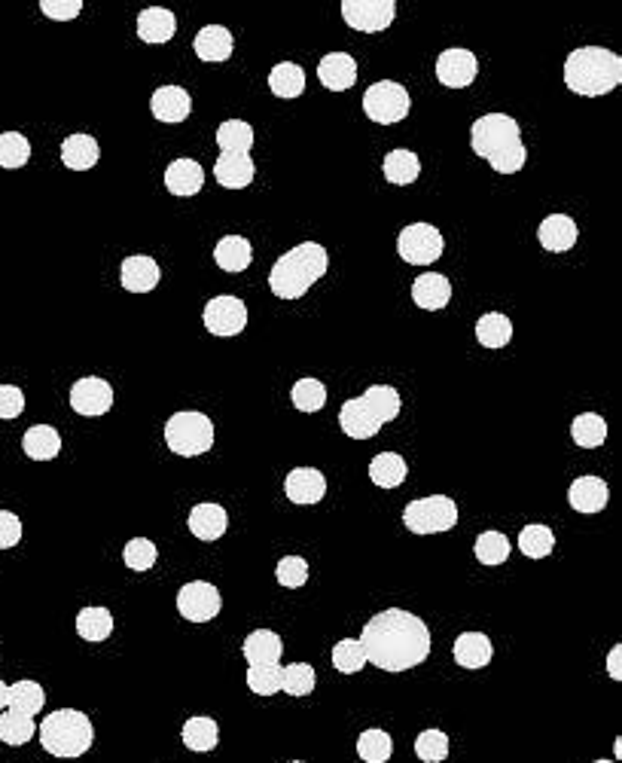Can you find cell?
<instances>
[{"mask_svg": "<svg viewBox=\"0 0 622 763\" xmlns=\"http://www.w3.org/2000/svg\"><path fill=\"white\" fill-rule=\"evenodd\" d=\"M409 477V464L400 452H382L369 461V480L379 489H397Z\"/></svg>", "mask_w": 622, "mask_h": 763, "instance_id": "cell-30", "label": "cell"}, {"mask_svg": "<svg viewBox=\"0 0 622 763\" xmlns=\"http://www.w3.org/2000/svg\"><path fill=\"white\" fill-rule=\"evenodd\" d=\"M113 406V388L107 379L101 376H83L80 382H74L71 388V409L77 416L86 419H98L104 413H110Z\"/></svg>", "mask_w": 622, "mask_h": 763, "instance_id": "cell-14", "label": "cell"}, {"mask_svg": "<svg viewBox=\"0 0 622 763\" xmlns=\"http://www.w3.org/2000/svg\"><path fill=\"white\" fill-rule=\"evenodd\" d=\"M217 147L226 156H251L254 147V126L244 120H226L217 126Z\"/></svg>", "mask_w": 622, "mask_h": 763, "instance_id": "cell-32", "label": "cell"}, {"mask_svg": "<svg viewBox=\"0 0 622 763\" xmlns=\"http://www.w3.org/2000/svg\"><path fill=\"white\" fill-rule=\"evenodd\" d=\"M479 74V58L470 52V49H446L440 52L437 58V80L446 86V89H467Z\"/></svg>", "mask_w": 622, "mask_h": 763, "instance_id": "cell-15", "label": "cell"}, {"mask_svg": "<svg viewBox=\"0 0 622 763\" xmlns=\"http://www.w3.org/2000/svg\"><path fill=\"white\" fill-rule=\"evenodd\" d=\"M22 449L34 461H52L61 452V434L52 425H34L22 437Z\"/></svg>", "mask_w": 622, "mask_h": 763, "instance_id": "cell-35", "label": "cell"}, {"mask_svg": "<svg viewBox=\"0 0 622 763\" xmlns=\"http://www.w3.org/2000/svg\"><path fill=\"white\" fill-rule=\"evenodd\" d=\"M101 159V147L92 135H68L65 141H61V162H65V168L71 171H89L95 168Z\"/></svg>", "mask_w": 622, "mask_h": 763, "instance_id": "cell-29", "label": "cell"}, {"mask_svg": "<svg viewBox=\"0 0 622 763\" xmlns=\"http://www.w3.org/2000/svg\"><path fill=\"white\" fill-rule=\"evenodd\" d=\"M281 672H284L281 663L251 666L247 669V687H251V693H257V696H275L281 690Z\"/></svg>", "mask_w": 622, "mask_h": 763, "instance_id": "cell-52", "label": "cell"}, {"mask_svg": "<svg viewBox=\"0 0 622 763\" xmlns=\"http://www.w3.org/2000/svg\"><path fill=\"white\" fill-rule=\"evenodd\" d=\"M318 80L330 92H345L357 83V62L348 52H327L318 62Z\"/></svg>", "mask_w": 622, "mask_h": 763, "instance_id": "cell-24", "label": "cell"}, {"mask_svg": "<svg viewBox=\"0 0 622 763\" xmlns=\"http://www.w3.org/2000/svg\"><path fill=\"white\" fill-rule=\"evenodd\" d=\"M610 489L601 477H577L568 489V504L577 513H601L607 507Z\"/></svg>", "mask_w": 622, "mask_h": 763, "instance_id": "cell-26", "label": "cell"}, {"mask_svg": "<svg viewBox=\"0 0 622 763\" xmlns=\"http://www.w3.org/2000/svg\"><path fill=\"white\" fill-rule=\"evenodd\" d=\"M202 184H205V171H202V165L196 159L180 156V159H174L165 168V190L171 196L190 199V196H196L202 190Z\"/></svg>", "mask_w": 622, "mask_h": 763, "instance_id": "cell-21", "label": "cell"}, {"mask_svg": "<svg viewBox=\"0 0 622 763\" xmlns=\"http://www.w3.org/2000/svg\"><path fill=\"white\" fill-rule=\"evenodd\" d=\"M159 559V550L150 538H132L126 547H122V562L132 571H150Z\"/></svg>", "mask_w": 622, "mask_h": 763, "instance_id": "cell-50", "label": "cell"}, {"mask_svg": "<svg viewBox=\"0 0 622 763\" xmlns=\"http://www.w3.org/2000/svg\"><path fill=\"white\" fill-rule=\"evenodd\" d=\"M595 763H613V760H595Z\"/></svg>", "mask_w": 622, "mask_h": 763, "instance_id": "cell-60", "label": "cell"}, {"mask_svg": "<svg viewBox=\"0 0 622 763\" xmlns=\"http://www.w3.org/2000/svg\"><path fill=\"white\" fill-rule=\"evenodd\" d=\"M77 635L83 641H107L113 635V614L101 605H89L77 614Z\"/></svg>", "mask_w": 622, "mask_h": 763, "instance_id": "cell-40", "label": "cell"}, {"mask_svg": "<svg viewBox=\"0 0 622 763\" xmlns=\"http://www.w3.org/2000/svg\"><path fill=\"white\" fill-rule=\"evenodd\" d=\"M37 736H40L43 751H49L52 757L74 760V757H83L92 748L95 727H92L89 715H83L77 709H58V712H52L40 721Z\"/></svg>", "mask_w": 622, "mask_h": 763, "instance_id": "cell-6", "label": "cell"}, {"mask_svg": "<svg viewBox=\"0 0 622 763\" xmlns=\"http://www.w3.org/2000/svg\"><path fill=\"white\" fill-rule=\"evenodd\" d=\"M290 400L293 406L299 409V413H321L324 403H327V385L321 379H299L290 391Z\"/></svg>", "mask_w": 622, "mask_h": 763, "instance_id": "cell-43", "label": "cell"}, {"mask_svg": "<svg viewBox=\"0 0 622 763\" xmlns=\"http://www.w3.org/2000/svg\"><path fill=\"white\" fill-rule=\"evenodd\" d=\"M385 178H388V184H394V187H409V184H415L418 181V174H421V162H418V156L412 153V150H391L388 156H385Z\"/></svg>", "mask_w": 622, "mask_h": 763, "instance_id": "cell-36", "label": "cell"}, {"mask_svg": "<svg viewBox=\"0 0 622 763\" xmlns=\"http://www.w3.org/2000/svg\"><path fill=\"white\" fill-rule=\"evenodd\" d=\"M180 739H183V745L190 748V751L205 754V751H214V748H217V742H220V727H217L214 718L196 715V718H190V721L183 724Z\"/></svg>", "mask_w": 622, "mask_h": 763, "instance_id": "cell-34", "label": "cell"}, {"mask_svg": "<svg viewBox=\"0 0 622 763\" xmlns=\"http://www.w3.org/2000/svg\"><path fill=\"white\" fill-rule=\"evenodd\" d=\"M391 754H394V739H391V733H385V730H379V727H372V730H363V733L357 736V757H360L363 763H388Z\"/></svg>", "mask_w": 622, "mask_h": 763, "instance_id": "cell-41", "label": "cell"}, {"mask_svg": "<svg viewBox=\"0 0 622 763\" xmlns=\"http://www.w3.org/2000/svg\"><path fill=\"white\" fill-rule=\"evenodd\" d=\"M470 147L497 174H516L528 162L519 123L510 113H485L470 126Z\"/></svg>", "mask_w": 622, "mask_h": 763, "instance_id": "cell-2", "label": "cell"}, {"mask_svg": "<svg viewBox=\"0 0 622 763\" xmlns=\"http://www.w3.org/2000/svg\"><path fill=\"white\" fill-rule=\"evenodd\" d=\"M119 281L129 293H150L162 281V269L153 257L147 254H132L122 260L119 266Z\"/></svg>", "mask_w": 622, "mask_h": 763, "instance_id": "cell-20", "label": "cell"}, {"mask_svg": "<svg viewBox=\"0 0 622 763\" xmlns=\"http://www.w3.org/2000/svg\"><path fill=\"white\" fill-rule=\"evenodd\" d=\"M241 654H244L247 666H275V663H281L284 641L272 629H254L251 635L244 638Z\"/></svg>", "mask_w": 622, "mask_h": 763, "instance_id": "cell-23", "label": "cell"}, {"mask_svg": "<svg viewBox=\"0 0 622 763\" xmlns=\"http://www.w3.org/2000/svg\"><path fill=\"white\" fill-rule=\"evenodd\" d=\"M43 706H46V693H43V687L37 681H16V684H10V690H7V709L34 718V715L43 712Z\"/></svg>", "mask_w": 622, "mask_h": 763, "instance_id": "cell-37", "label": "cell"}, {"mask_svg": "<svg viewBox=\"0 0 622 763\" xmlns=\"http://www.w3.org/2000/svg\"><path fill=\"white\" fill-rule=\"evenodd\" d=\"M415 757L424 763H443L449 757V736L437 727L421 730L415 736Z\"/></svg>", "mask_w": 622, "mask_h": 763, "instance_id": "cell-47", "label": "cell"}, {"mask_svg": "<svg viewBox=\"0 0 622 763\" xmlns=\"http://www.w3.org/2000/svg\"><path fill=\"white\" fill-rule=\"evenodd\" d=\"M275 577L281 586H287V590H299V586H305V580H308V562L302 556H284L275 565Z\"/></svg>", "mask_w": 622, "mask_h": 763, "instance_id": "cell-53", "label": "cell"}, {"mask_svg": "<svg viewBox=\"0 0 622 763\" xmlns=\"http://www.w3.org/2000/svg\"><path fill=\"white\" fill-rule=\"evenodd\" d=\"M403 525L412 535H440L458 525V504L449 495L415 498L403 510Z\"/></svg>", "mask_w": 622, "mask_h": 763, "instance_id": "cell-8", "label": "cell"}, {"mask_svg": "<svg viewBox=\"0 0 622 763\" xmlns=\"http://www.w3.org/2000/svg\"><path fill=\"white\" fill-rule=\"evenodd\" d=\"M397 16L394 0H342V19L360 34L388 31Z\"/></svg>", "mask_w": 622, "mask_h": 763, "instance_id": "cell-12", "label": "cell"}, {"mask_svg": "<svg viewBox=\"0 0 622 763\" xmlns=\"http://www.w3.org/2000/svg\"><path fill=\"white\" fill-rule=\"evenodd\" d=\"M40 13L55 22H71L83 13V0H40Z\"/></svg>", "mask_w": 622, "mask_h": 763, "instance_id": "cell-54", "label": "cell"}, {"mask_svg": "<svg viewBox=\"0 0 622 763\" xmlns=\"http://www.w3.org/2000/svg\"><path fill=\"white\" fill-rule=\"evenodd\" d=\"M412 300L424 312H440L452 303V281L440 272H421L412 281Z\"/></svg>", "mask_w": 622, "mask_h": 763, "instance_id": "cell-17", "label": "cell"}, {"mask_svg": "<svg viewBox=\"0 0 622 763\" xmlns=\"http://www.w3.org/2000/svg\"><path fill=\"white\" fill-rule=\"evenodd\" d=\"M269 89L272 95L290 101V98H299L305 92V71L293 62H281L269 71Z\"/></svg>", "mask_w": 622, "mask_h": 763, "instance_id": "cell-39", "label": "cell"}, {"mask_svg": "<svg viewBox=\"0 0 622 763\" xmlns=\"http://www.w3.org/2000/svg\"><path fill=\"white\" fill-rule=\"evenodd\" d=\"M400 406L403 400L394 385H372L360 397L342 403L339 425L351 440H369L400 416Z\"/></svg>", "mask_w": 622, "mask_h": 763, "instance_id": "cell-5", "label": "cell"}, {"mask_svg": "<svg viewBox=\"0 0 622 763\" xmlns=\"http://www.w3.org/2000/svg\"><path fill=\"white\" fill-rule=\"evenodd\" d=\"M613 751H616V757H622V739L616 736V742H613Z\"/></svg>", "mask_w": 622, "mask_h": 763, "instance_id": "cell-59", "label": "cell"}, {"mask_svg": "<svg viewBox=\"0 0 622 763\" xmlns=\"http://www.w3.org/2000/svg\"><path fill=\"white\" fill-rule=\"evenodd\" d=\"M580 239V229H577V220L568 217V214H549L543 217V223L537 226V242L543 251L549 254H565L577 245Z\"/></svg>", "mask_w": 622, "mask_h": 763, "instance_id": "cell-16", "label": "cell"}, {"mask_svg": "<svg viewBox=\"0 0 622 763\" xmlns=\"http://www.w3.org/2000/svg\"><path fill=\"white\" fill-rule=\"evenodd\" d=\"M257 178V165L251 156H217L214 162V181L226 190H244Z\"/></svg>", "mask_w": 622, "mask_h": 763, "instance_id": "cell-25", "label": "cell"}, {"mask_svg": "<svg viewBox=\"0 0 622 763\" xmlns=\"http://www.w3.org/2000/svg\"><path fill=\"white\" fill-rule=\"evenodd\" d=\"M571 437L580 449H598L607 440V422L598 413H580L571 425Z\"/></svg>", "mask_w": 622, "mask_h": 763, "instance_id": "cell-45", "label": "cell"}, {"mask_svg": "<svg viewBox=\"0 0 622 763\" xmlns=\"http://www.w3.org/2000/svg\"><path fill=\"white\" fill-rule=\"evenodd\" d=\"M284 492L293 504H318L327 495V477L318 467H293L284 480Z\"/></svg>", "mask_w": 622, "mask_h": 763, "instance_id": "cell-18", "label": "cell"}, {"mask_svg": "<svg viewBox=\"0 0 622 763\" xmlns=\"http://www.w3.org/2000/svg\"><path fill=\"white\" fill-rule=\"evenodd\" d=\"M476 339L485 348H504L513 339V321L501 312H488L476 321Z\"/></svg>", "mask_w": 622, "mask_h": 763, "instance_id": "cell-38", "label": "cell"}, {"mask_svg": "<svg viewBox=\"0 0 622 763\" xmlns=\"http://www.w3.org/2000/svg\"><path fill=\"white\" fill-rule=\"evenodd\" d=\"M519 550L528 556V559H546L552 550H555V535L552 528L543 525V522H531L525 525L519 532Z\"/></svg>", "mask_w": 622, "mask_h": 763, "instance_id": "cell-42", "label": "cell"}, {"mask_svg": "<svg viewBox=\"0 0 622 763\" xmlns=\"http://www.w3.org/2000/svg\"><path fill=\"white\" fill-rule=\"evenodd\" d=\"M607 675L613 681H622V644H613L607 654Z\"/></svg>", "mask_w": 622, "mask_h": 763, "instance_id": "cell-57", "label": "cell"}, {"mask_svg": "<svg viewBox=\"0 0 622 763\" xmlns=\"http://www.w3.org/2000/svg\"><path fill=\"white\" fill-rule=\"evenodd\" d=\"M366 663L382 672H409L430 657V629L421 617L403 608H388L372 617L360 632Z\"/></svg>", "mask_w": 622, "mask_h": 763, "instance_id": "cell-1", "label": "cell"}, {"mask_svg": "<svg viewBox=\"0 0 622 763\" xmlns=\"http://www.w3.org/2000/svg\"><path fill=\"white\" fill-rule=\"evenodd\" d=\"M333 666L342 672V675H357L363 666H366V654L360 648L357 638H342L336 648H333Z\"/></svg>", "mask_w": 622, "mask_h": 763, "instance_id": "cell-51", "label": "cell"}, {"mask_svg": "<svg viewBox=\"0 0 622 763\" xmlns=\"http://www.w3.org/2000/svg\"><path fill=\"white\" fill-rule=\"evenodd\" d=\"M177 31V19L165 7H147L138 16V37L144 43H168Z\"/></svg>", "mask_w": 622, "mask_h": 763, "instance_id": "cell-31", "label": "cell"}, {"mask_svg": "<svg viewBox=\"0 0 622 763\" xmlns=\"http://www.w3.org/2000/svg\"><path fill=\"white\" fill-rule=\"evenodd\" d=\"M22 541V519L10 510H0V550H13Z\"/></svg>", "mask_w": 622, "mask_h": 763, "instance_id": "cell-56", "label": "cell"}, {"mask_svg": "<svg viewBox=\"0 0 622 763\" xmlns=\"http://www.w3.org/2000/svg\"><path fill=\"white\" fill-rule=\"evenodd\" d=\"M7 690H10V687H7L4 681H0V712L7 709Z\"/></svg>", "mask_w": 622, "mask_h": 763, "instance_id": "cell-58", "label": "cell"}, {"mask_svg": "<svg viewBox=\"0 0 622 763\" xmlns=\"http://www.w3.org/2000/svg\"><path fill=\"white\" fill-rule=\"evenodd\" d=\"M165 446L180 458H196L214 446V422L196 409H183L165 422Z\"/></svg>", "mask_w": 622, "mask_h": 763, "instance_id": "cell-7", "label": "cell"}, {"mask_svg": "<svg viewBox=\"0 0 622 763\" xmlns=\"http://www.w3.org/2000/svg\"><path fill=\"white\" fill-rule=\"evenodd\" d=\"M327 269H330L327 248L318 242H302L275 260V266L269 269V287L278 300L293 303L302 300L327 275Z\"/></svg>", "mask_w": 622, "mask_h": 763, "instance_id": "cell-3", "label": "cell"}, {"mask_svg": "<svg viewBox=\"0 0 622 763\" xmlns=\"http://www.w3.org/2000/svg\"><path fill=\"white\" fill-rule=\"evenodd\" d=\"M476 550V559L482 565H504L510 559V538L504 532H482L473 544Z\"/></svg>", "mask_w": 622, "mask_h": 763, "instance_id": "cell-46", "label": "cell"}, {"mask_svg": "<svg viewBox=\"0 0 622 763\" xmlns=\"http://www.w3.org/2000/svg\"><path fill=\"white\" fill-rule=\"evenodd\" d=\"M443 236L433 223H409L397 236V254L409 266H430L443 257Z\"/></svg>", "mask_w": 622, "mask_h": 763, "instance_id": "cell-10", "label": "cell"}, {"mask_svg": "<svg viewBox=\"0 0 622 763\" xmlns=\"http://www.w3.org/2000/svg\"><path fill=\"white\" fill-rule=\"evenodd\" d=\"M186 525H190V532L199 541H220L226 535L229 516H226V510L220 504H196L190 510V519H186Z\"/></svg>", "mask_w": 622, "mask_h": 763, "instance_id": "cell-27", "label": "cell"}, {"mask_svg": "<svg viewBox=\"0 0 622 763\" xmlns=\"http://www.w3.org/2000/svg\"><path fill=\"white\" fill-rule=\"evenodd\" d=\"M150 110H153V116H156L159 123L174 126V123H183L186 116L193 113V98H190V92H186L183 86H162V89L153 92Z\"/></svg>", "mask_w": 622, "mask_h": 763, "instance_id": "cell-19", "label": "cell"}, {"mask_svg": "<svg viewBox=\"0 0 622 763\" xmlns=\"http://www.w3.org/2000/svg\"><path fill=\"white\" fill-rule=\"evenodd\" d=\"M251 260H254V248L244 236H226L214 248V263L223 272H244L247 266H251Z\"/></svg>", "mask_w": 622, "mask_h": 763, "instance_id": "cell-33", "label": "cell"}, {"mask_svg": "<svg viewBox=\"0 0 622 763\" xmlns=\"http://www.w3.org/2000/svg\"><path fill=\"white\" fill-rule=\"evenodd\" d=\"M223 608L220 590L208 580H190L177 590V611L190 623H211Z\"/></svg>", "mask_w": 622, "mask_h": 763, "instance_id": "cell-11", "label": "cell"}, {"mask_svg": "<svg viewBox=\"0 0 622 763\" xmlns=\"http://www.w3.org/2000/svg\"><path fill=\"white\" fill-rule=\"evenodd\" d=\"M409 110H412V98H409L406 86H400L394 80H379L363 92V113L379 126H394V123L406 120Z\"/></svg>", "mask_w": 622, "mask_h": 763, "instance_id": "cell-9", "label": "cell"}, {"mask_svg": "<svg viewBox=\"0 0 622 763\" xmlns=\"http://www.w3.org/2000/svg\"><path fill=\"white\" fill-rule=\"evenodd\" d=\"M193 49H196V55L202 58V62H229V55L235 49V37L223 25H205L196 34Z\"/></svg>", "mask_w": 622, "mask_h": 763, "instance_id": "cell-28", "label": "cell"}, {"mask_svg": "<svg viewBox=\"0 0 622 763\" xmlns=\"http://www.w3.org/2000/svg\"><path fill=\"white\" fill-rule=\"evenodd\" d=\"M622 83V58L604 46H580L565 58V86L583 98H601Z\"/></svg>", "mask_w": 622, "mask_h": 763, "instance_id": "cell-4", "label": "cell"}, {"mask_svg": "<svg viewBox=\"0 0 622 763\" xmlns=\"http://www.w3.org/2000/svg\"><path fill=\"white\" fill-rule=\"evenodd\" d=\"M452 657L461 669H485L494 657V648H491V638L485 632H461L452 644Z\"/></svg>", "mask_w": 622, "mask_h": 763, "instance_id": "cell-22", "label": "cell"}, {"mask_svg": "<svg viewBox=\"0 0 622 763\" xmlns=\"http://www.w3.org/2000/svg\"><path fill=\"white\" fill-rule=\"evenodd\" d=\"M25 413V394L16 385H0V419H19Z\"/></svg>", "mask_w": 622, "mask_h": 763, "instance_id": "cell-55", "label": "cell"}, {"mask_svg": "<svg viewBox=\"0 0 622 763\" xmlns=\"http://www.w3.org/2000/svg\"><path fill=\"white\" fill-rule=\"evenodd\" d=\"M31 159V144L19 132L0 135V168H22Z\"/></svg>", "mask_w": 622, "mask_h": 763, "instance_id": "cell-49", "label": "cell"}, {"mask_svg": "<svg viewBox=\"0 0 622 763\" xmlns=\"http://www.w3.org/2000/svg\"><path fill=\"white\" fill-rule=\"evenodd\" d=\"M315 684H318V675L308 663H290L281 672V690L287 696H308L311 690H315Z\"/></svg>", "mask_w": 622, "mask_h": 763, "instance_id": "cell-48", "label": "cell"}, {"mask_svg": "<svg viewBox=\"0 0 622 763\" xmlns=\"http://www.w3.org/2000/svg\"><path fill=\"white\" fill-rule=\"evenodd\" d=\"M34 739V718L7 709L0 715V742L10 745V748H22Z\"/></svg>", "mask_w": 622, "mask_h": 763, "instance_id": "cell-44", "label": "cell"}, {"mask_svg": "<svg viewBox=\"0 0 622 763\" xmlns=\"http://www.w3.org/2000/svg\"><path fill=\"white\" fill-rule=\"evenodd\" d=\"M287 763H305V760H287Z\"/></svg>", "mask_w": 622, "mask_h": 763, "instance_id": "cell-61", "label": "cell"}, {"mask_svg": "<svg viewBox=\"0 0 622 763\" xmlns=\"http://www.w3.org/2000/svg\"><path fill=\"white\" fill-rule=\"evenodd\" d=\"M202 321H205V330L211 336H238L247 327V306L238 297L223 293V297L208 300V306L202 312Z\"/></svg>", "mask_w": 622, "mask_h": 763, "instance_id": "cell-13", "label": "cell"}]
</instances>
